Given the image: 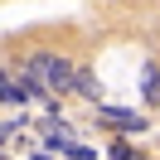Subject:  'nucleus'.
<instances>
[{
  "mask_svg": "<svg viewBox=\"0 0 160 160\" xmlns=\"http://www.w3.org/2000/svg\"><path fill=\"white\" fill-rule=\"evenodd\" d=\"M0 102H10V107L20 102V88H15V73H5V68H0Z\"/></svg>",
  "mask_w": 160,
  "mask_h": 160,
  "instance_id": "obj_4",
  "label": "nucleus"
},
{
  "mask_svg": "<svg viewBox=\"0 0 160 160\" xmlns=\"http://www.w3.org/2000/svg\"><path fill=\"white\" fill-rule=\"evenodd\" d=\"M15 136V126H0V146H5V141H10Z\"/></svg>",
  "mask_w": 160,
  "mask_h": 160,
  "instance_id": "obj_7",
  "label": "nucleus"
},
{
  "mask_svg": "<svg viewBox=\"0 0 160 160\" xmlns=\"http://www.w3.org/2000/svg\"><path fill=\"white\" fill-rule=\"evenodd\" d=\"M73 88H78V92H82V97H88V102H97V97H102V88H97V78H92L88 68H78V73H73Z\"/></svg>",
  "mask_w": 160,
  "mask_h": 160,
  "instance_id": "obj_3",
  "label": "nucleus"
},
{
  "mask_svg": "<svg viewBox=\"0 0 160 160\" xmlns=\"http://www.w3.org/2000/svg\"><path fill=\"white\" fill-rule=\"evenodd\" d=\"M112 160H131V146H126V141H117V146H112Z\"/></svg>",
  "mask_w": 160,
  "mask_h": 160,
  "instance_id": "obj_6",
  "label": "nucleus"
},
{
  "mask_svg": "<svg viewBox=\"0 0 160 160\" xmlns=\"http://www.w3.org/2000/svg\"><path fill=\"white\" fill-rule=\"evenodd\" d=\"M146 102H160V68L146 63Z\"/></svg>",
  "mask_w": 160,
  "mask_h": 160,
  "instance_id": "obj_5",
  "label": "nucleus"
},
{
  "mask_svg": "<svg viewBox=\"0 0 160 160\" xmlns=\"http://www.w3.org/2000/svg\"><path fill=\"white\" fill-rule=\"evenodd\" d=\"M97 121L102 126H117V131H146V117H136V112H117V107H97Z\"/></svg>",
  "mask_w": 160,
  "mask_h": 160,
  "instance_id": "obj_2",
  "label": "nucleus"
},
{
  "mask_svg": "<svg viewBox=\"0 0 160 160\" xmlns=\"http://www.w3.org/2000/svg\"><path fill=\"white\" fill-rule=\"evenodd\" d=\"M20 68H24V73H34V78H39L49 92H68V88H73V73H78L68 58H63V53H29Z\"/></svg>",
  "mask_w": 160,
  "mask_h": 160,
  "instance_id": "obj_1",
  "label": "nucleus"
}]
</instances>
